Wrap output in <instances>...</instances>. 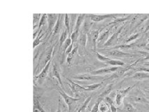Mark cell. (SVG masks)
Wrapping results in <instances>:
<instances>
[{"label":"cell","mask_w":149,"mask_h":112,"mask_svg":"<svg viewBox=\"0 0 149 112\" xmlns=\"http://www.w3.org/2000/svg\"><path fill=\"white\" fill-rule=\"evenodd\" d=\"M102 100H103V99L99 97V99L97 100L96 103H95L94 106H93V109H91V112H99V107H100V104L102 102Z\"/></svg>","instance_id":"cell-38"},{"label":"cell","mask_w":149,"mask_h":112,"mask_svg":"<svg viewBox=\"0 0 149 112\" xmlns=\"http://www.w3.org/2000/svg\"><path fill=\"white\" fill-rule=\"evenodd\" d=\"M86 16V14L78 15V17L77 18V21H76V24H75V27H74V30L73 31H78V32H79V30H80V27L81 26V25H82L83 22L85 21Z\"/></svg>","instance_id":"cell-15"},{"label":"cell","mask_w":149,"mask_h":112,"mask_svg":"<svg viewBox=\"0 0 149 112\" xmlns=\"http://www.w3.org/2000/svg\"><path fill=\"white\" fill-rule=\"evenodd\" d=\"M136 86V84L134 85L129 86L127 88L123 89V90H118L116 92V97H115V103L118 106H120L121 104L123 103V101L124 98L125 97V96L127 95V94L133 88H134Z\"/></svg>","instance_id":"cell-2"},{"label":"cell","mask_w":149,"mask_h":112,"mask_svg":"<svg viewBox=\"0 0 149 112\" xmlns=\"http://www.w3.org/2000/svg\"><path fill=\"white\" fill-rule=\"evenodd\" d=\"M106 63L111 65L112 67H123L125 65V63L123 62L120 61V60H118L111 59L110 60H109V61H107Z\"/></svg>","instance_id":"cell-26"},{"label":"cell","mask_w":149,"mask_h":112,"mask_svg":"<svg viewBox=\"0 0 149 112\" xmlns=\"http://www.w3.org/2000/svg\"><path fill=\"white\" fill-rule=\"evenodd\" d=\"M74 79H77L79 81H96L98 79H103V77H100V76H95L93 74H81L79 76H77V77H74Z\"/></svg>","instance_id":"cell-12"},{"label":"cell","mask_w":149,"mask_h":112,"mask_svg":"<svg viewBox=\"0 0 149 112\" xmlns=\"http://www.w3.org/2000/svg\"><path fill=\"white\" fill-rule=\"evenodd\" d=\"M71 34H69V37L67 39V40L65 41V42L63 44V48H64V53L66 52V51H67V49H68L69 46H70L72 44V39H71Z\"/></svg>","instance_id":"cell-34"},{"label":"cell","mask_w":149,"mask_h":112,"mask_svg":"<svg viewBox=\"0 0 149 112\" xmlns=\"http://www.w3.org/2000/svg\"><path fill=\"white\" fill-rule=\"evenodd\" d=\"M102 85V83H100L91 84V85L88 86V87H86V89H87V91H93V90H95L98 89L99 88L101 87Z\"/></svg>","instance_id":"cell-36"},{"label":"cell","mask_w":149,"mask_h":112,"mask_svg":"<svg viewBox=\"0 0 149 112\" xmlns=\"http://www.w3.org/2000/svg\"><path fill=\"white\" fill-rule=\"evenodd\" d=\"M148 41H149V38H148Z\"/></svg>","instance_id":"cell-46"},{"label":"cell","mask_w":149,"mask_h":112,"mask_svg":"<svg viewBox=\"0 0 149 112\" xmlns=\"http://www.w3.org/2000/svg\"><path fill=\"white\" fill-rule=\"evenodd\" d=\"M139 37V33H136V34H132V35H131L130 37L127 39V40H126V43L131 42V41H134V40H135V39H137Z\"/></svg>","instance_id":"cell-40"},{"label":"cell","mask_w":149,"mask_h":112,"mask_svg":"<svg viewBox=\"0 0 149 112\" xmlns=\"http://www.w3.org/2000/svg\"><path fill=\"white\" fill-rule=\"evenodd\" d=\"M48 16V32H53L58 19V14H47Z\"/></svg>","instance_id":"cell-9"},{"label":"cell","mask_w":149,"mask_h":112,"mask_svg":"<svg viewBox=\"0 0 149 112\" xmlns=\"http://www.w3.org/2000/svg\"><path fill=\"white\" fill-rule=\"evenodd\" d=\"M123 27H124V25H122L118 30H117L116 32H115L113 34V35H111L110 37H109L108 41H107V42L103 45V46H104V47H109V46H115V45H116L118 42V36L121 32V31H122L123 29Z\"/></svg>","instance_id":"cell-3"},{"label":"cell","mask_w":149,"mask_h":112,"mask_svg":"<svg viewBox=\"0 0 149 112\" xmlns=\"http://www.w3.org/2000/svg\"><path fill=\"white\" fill-rule=\"evenodd\" d=\"M148 31H149V21H148V24H147V25H146V29H145V30H144V32L146 33V32H148Z\"/></svg>","instance_id":"cell-44"},{"label":"cell","mask_w":149,"mask_h":112,"mask_svg":"<svg viewBox=\"0 0 149 112\" xmlns=\"http://www.w3.org/2000/svg\"><path fill=\"white\" fill-rule=\"evenodd\" d=\"M43 36H44V34L42 33V30H41L39 31V33L37 34V36H36L34 42H33V48H34V49H35L36 46H39V44H40L41 40H42Z\"/></svg>","instance_id":"cell-25"},{"label":"cell","mask_w":149,"mask_h":112,"mask_svg":"<svg viewBox=\"0 0 149 112\" xmlns=\"http://www.w3.org/2000/svg\"><path fill=\"white\" fill-rule=\"evenodd\" d=\"M120 67H106V68L100 69V70H96V71H93L91 72V74L97 76L102 74H109V73H113V72H117L118 70L120 69Z\"/></svg>","instance_id":"cell-7"},{"label":"cell","mask_w":149,"mask_h":112,"mask_svg":"<svg viewBox=\"0 0 149 112\" xmlns=\"http://www.w3.org/2000/svg\"><path fill=\"white\" fill-rule=\"evenodd\" d=\"M109 56L116 57V58H125V57H131L133 55L131 53L124 52V51H120L118 49H113V51H111L107 53Z\"/></svg>","instance_id":"cell-13"},{"label":"cell","mask_w":149,"mask_h":112,"mask_svg":"<svg viewBox=\"0 0 149 112\" xmlns=\"http://www.w3.org/2000/svg\"><path fill=\"white\" fill-rule=\"evenodd\" d=\"M79 35H80V34H79V32H78V31H73L70 36L72 41V44H74V43L77 42L78 39H79Z\"/></svg>","instance_id":"cell-35"},{"label":"cell","mask_w":149,"mask_h":112,"mask_svg":"<svg viewBox=\"0 0 149 112\" xmlns=\"http://www.w3.org/2000/svg\"><path fill=\"white\" fill-rule=\"evenodd\" d=\"M99 36H100V30H93L92 32L88 33V39H89V43L93 46V49L96 51L97 45V40Z\"/></svg>","instance_id":"cell-4"},{"label":"cell","mask_w":149,"mask_h":112,"mask_svg":"<svg viewBox=\"0 0 149 112\" xmlns=\"http://www.w3.org/2000/svg\"><path fill=\"white\" fill-rule=\"evenodd\" d=\"M131 16H132V15H128L127 17H117L116 18L113 19V21L111 22L109 25H116V24L120 23V22H124L127 21V20H129V19L131 18Z\"/></svg>","instance_id":"cell-20"},{"label":"cell","mask_w":149,"mask_h":112,"mask_svg":"<svg viewBox=\"0 0 149 112\" xmlns=\"http://www.w3.org/2000/svg\"><path fill=\"white\" fill-rule=\"evenodd\" d=\"M134 71H135L136 72H146V73H149V67H138V68L134 69Z\"/></svg>","instance_id":"cell-39"},{"label":"cell","mask_w":149,"mask_h":112,"mask_svg":"<svg viewBox=\"0 0 149 112\" xmlns=\"http://www.w3.org/2000/svg\"><path fill=\"white\" fill-rule=\"evenodd\" d=\"M66 79H67V81L69 83V86H70L72 92L74 95H77V94H80L81 92H83V91H87L86 88H84L83 87V86L79 85V84L76 83L75 82H74L69 78H66Z\"/></svg>","instance_id":"cell-5"},{"label":"cell","mask_w":149,"mask_h":112,"mask_svg":"<svg viewBox=\"0 0 149 112\" xmlns=\"http://www.w3.org/2000/svg\"><path fill=\"white\" fill-rule=\"evenodd\" d=\"M33 112H46L44 108L41 106L40 102L36 97L34 98V108H33Z\"/></svg>","instance_id":"cell-17"},{"label":"cell","mask_w":149,"mask_h":112,"mask_svg":"<svg viewBox=\"0 0 149 112\" xmlns=\"http://www.w3.org/2000/svg\"><path fill=\"white\" fill-rule=\"evenodd\" d=\"M78 49H79V48H78V46H77V45H76V46L74 47V49H73L72 52H71L68 55V56H67V64H68V65H71V63H72V61L73 60V58H74V56H75V54L77 53V51H78Z\"/></svg>","instance_id":"cell-24"},{"label":"cell","mask_w":149,"mask_h":112,"mask_svg":"<svg viewBox=\"0 0 149 112\" xmlns=\"http://www.w3.org/2000/svg\"><path fill=\"white\" fill-rule=\"evenodd\" d=\"M73 44H72V45H71L70 46H69L68 49H67V51H66L65 54L67 55V56H68V55L69 54V53H70L71 52H72V50H73V49H74V48H73Z\"/></svg>","instance_id":"cell-43"},{"label":"cell","mask_w":149,"mask_h":112,"mask_svg":"<svg viewBox=\"0 0 149 112\" xmlns=\"http://www.w3.org/2000/svg\"><path fill=\"white\" fill-rule=\"evenodd\" d=\"M70 15L69 14H65V18H64V23L66 27L67 31H68L69 34H71L70 33V21H71V17Z\"/></svg>","instance_id":"cell-28"},{"label":"cell","mask_w":149,"mask_h":112,"mask_svg":"<svg viewBox=\"0 0 149 112\" xmlns=\"http://www.w3.org/2000/svg\"><path fill=\"white\" fill-rule=\"evenodd\" d=\"M132 78L134 79H136V80H142V79H149V74L146 73V72H136V73L132 77Z\"/></svg>","instance_id":"cell-18"},{"label":"cell","mask_w":149,"mask_h":112,"mask_svg":"<svg viewBox=\"0 0 149 112\" xmlns=\"http://www.w3.org/2000/svg\"><path fill=\"white\" fill-rule=\"evenodd\" d=\"M58 93L64 99V101L66 103V104L68 106V112H73L76 108V103L77 101H79V98H75L71 97L67 95L64 91V90H58Z\"/></svg>","instance_id":"cell-1"},{"label":"cell","mask_w":149,"mask_h":112,"mask_svg":"<svg viewBox=\"0 0 149 112\" xmlns=\"http://www.w3.org/2000/svg\"><path fill=\"white\" fill-rule=\"evenodd\" d=\"M62 15L63 14H58V19L57 20L56 24H55V26L54 27L53 30V35L55 36V34H57L60 32V30H61L62 25Z\"/></svg>","instance_id":"cell-16"},{"label":"cell","mask_w":149,"mask_h":112,"mask_svg":"<svg viewBox=\"0 0 149 112\" xmlns=\"http://www.w3.org/2000/svg\"><path fill=\"white\" fill-rule=\"evenodd\" d=\"M112 87H113V85H112V84L109 85L108 87H107V88H106L105 90L104 91V92L102 93L101 95H100V97H100V98H102V99H103V98L104 97H106V96L108 95L111 93V91Z\"/></svg>","instance_id":"cell-37"},{"label":"cell","mask_w":149,"mask_h":112,"mask_svg":"<svg viewBox=\"0 0 149 112\" xmlns=\"http://www.w3.org/2000/svg\"><path fill=\"white\" fill-rule=\"evenodd\" d=\"M53 62V59L50 60L48 63L46 64V65H45L44 69H43L42 70H41V73L39 74L38 76H36L35 78L37 79L38 80H39V81H40L41 80H44L45 79H46V76H47L48 73V70H49V68H50V65H51V63Z\"/></svg>","instance_id":"cell-14"},{"label":"cell","mask_w":149,"mask_h":112,"mask_svg":"<svg viewBox=\"0 0 149 112\" xmlns=\"http://www.w3.org/2000/svg\"><path fill=\"white\" fill-rule=\"evenodd\" d=\"M69 34L67 29H65V30L62 32L61 36H60V41H59V44H60V45H59V50L60 49L62 46H63L64 43L65 42V41L67 40V39L69 37Z\"/></svg>","instance_id":"cell-21"},{"label":"cell","mask_w":149,"mask_h":112,"mask_svg":"<svg viewBox=\"0 0 149 112\" xmlns=\"http://www.w3.org/2000/svg\"><path fill=\"white\" fill-rule=\"evenodd\" d=\"M131 98L136 102L148 103V100H147L146 98L145 97L144 94L139 89H137V90L134 93V95L132 96Z\"/></svg>","instance_id":"cell-10"},{"label":"cell","mask_w":149,"mask_h":112,"mask_svg":"<svg viewBox=\"0 0 149 112\" xmlns=\"http://www.w3.org/2000/svg\"><path fill=\"white\" fill-rule=\"evenodd\" d=\"M95 53H96L97 58V59L100 60V61L104 62V63H107V61H109V60H111L110 58H108V57L103 56V55H102L101 53L97 52V51Z\"/></svg>","instance_id":"cell-33"},{"label":"cell","mask_w":149,"mask_h":112,"mask_svg":"<svg viewBox=\"0 0 149 112\" xmlns=\"http://www.w3.org/2000/svg\"><path fill=\"white\" fill-rule=\"evenodd\" d=\"M41 14H34L33 15V23H34V30L36 26H39V22L41 18Z\"/></svg>","instance_id":"cell-31"},{"label":"cell","mask_w":149,"mask_h":112,"mask_svg":"<svg viewBox=\"0 0 149 112\" xmlns=\"http://www.w3.org/2000/svg\"><path fill=\"white\" fill-rule=\"evenodd\" d=\"M146 65H149V62H148V63H146Z\"/></svg>","instance_id":"cell-45"},{"label":"cell","mask_w":149,"mask_h":112,"mask_svg":"<svg viewBox=\"0 0 149 112\" xmlns=\"http://www.w3.org/2000/svg\"><path fill=\"white\" fill-rule=\"evenodd\" d=\"M54 50V46H52L47 50L46 53V58H45V65L47 64L50 60L53 59V53Z\"/></svg>","instance_id":"cell-23"},{"label":"cell","mask_w":149,"mask_h":112,"mask_svg":"<svg viewBox=\"0 0 149 112\" xmlns=\"http://www.w3.org/2000/svg\"><path fill=\"white\" fill-rule=\"evenodd\" d=\"M118 14H105V15H95V14H91L89 15L90 18L93 22H101L102 20H105L107 18H113V19L116 18L118 16Z\"/></svg>","instance_id":"cell-6"},{"label":"cell","mask_w":149,"mask_h":112,"mask_svg":"<svg viewBox=\"0 0 149 112\" xmlns=\"http://www.w3.org/2000/svg\"><path fill=\"white\" fill-rule=\"evenodd\" d=\"M52 75H53V77H55V78H56L57 79H58L59 83H60V86H61V87H62V90L65 89L63 84H62L61 76H60V68H59V66H58V64L55 63V62H53V69H52Z\"/></svg>","instance_id":"cell-8"},{"label":"cell","mask_w":149,"mask_h":112,"mask_svg":"<svg viewBox=\"0 0 149 112\" xmlns=\"http://www.w3.org/2000/svg\"><path fill=\"white\" fill-rule=\"evenodd\" d=\"M135 46H136V45L134 44L119 45V46H116L115 47L113 48V49H118V50H120V51L125 52V51H128V50L132 49V48L134 47Z\"/></svg>","instance_id":"cell-22"},{"label":"cell","mask_w":149,"mask_h":112,"mask_svg":"<svg viewBox=\"0 0 149 112\" xmlns=\"http://www.w3.org/2000/svg\"><path fill=\"white\" fill-rule=\"evenodd\" d=\"M110 110V106L107 102H102L100 104L99 111L100 112H108Z\"/></svg>","instance_id":"cell-27"},{"label":"cell","mask_w":149,"mask_h":112,"mask_svg":"<svg viewBox=\"0 0 149 112\" xmlns=\"http://www.w3.org/2000/svg\"><path fill=\"white\" fill-rule=\"evenodd\" d=\"M110 106V109L111 112H117V108L116 107L115 105H114V103H111V104H109Z\"/></svg>","instance_id":"cell-42"},{"label":"cell","mask_w":149,"mask_h":112,"mask_svg":"<svg viewBox=\"0 0 149 112\" xmlns=\"http://www.w3.org/2000/svg\"><path fill=\"white\" fill-rule=\"evenodd\" d=\"M124 110L127 112H136V109L133 106V105L129 102L125 103Z\"/></svg>","instance_id":"cell-32"},{"label":"cell","mask_w":149,"mask_h":112,"mask_svg":"<svg viewBox=\"0 0 149 112\" xmlns=\"http://www.w3.org/2000/svg\"><path fill=\"white\" fill-rule=\"evenodd\" d=\"M91 99H92V96H90V97H88L86 98V100L84 101V104H82V106H81L80 109H79V111H78V112H84L85 110L86 109V108L88 107V104H89V103L91 102Z\"/></svg>","instance_id":"cell-29"},{"label":"cell","mask_w":149,"mask_h":112,"mask_svg":"<svg viewBox=\"0 0 149 112\" xmlns=\"http://www.w3.org/2000/svg\"><path fill=\"white\" fill-rule=\"evenodd\" d=\"M62 104L61 103V100H60V99L59 98L58 99V109H57V111L56 112H63L62 111Z\"/></svg>","instance_id":"cell-41"},{"label":"cell","mask_w":149,"mask_h":112,"mask_svg":"<svg viewBox=\"0 0 149 112\" xmlns=\"http://www.w3.org/2000/svg\"><path fill=\"white\" fill-rule=\"evenodd\" d=\"M46 22H48V16L47 14L44 13V14H42V16H41L40 22H39V26H38V30H40L41 27L42 26H44V25H46Z\"/></svg>","instance_id":"cell-30"},{"label":"cell","mask_w":149,"mask_h":112,"mask_svg":"<svg viewBox=\"0 0 149 112\" xmlns=\"http://www.w3.org/2000/svg\"><path fill=\"white\" fill-rule=\"evenodd\" d=\"M111 28L107 29V30L104 31L103 32H102L101 34H100V36H99L98 40H97V45L98 46H100V45L104 44L108 39H109V37L110 35V32Z\"/></svg>","instance_id":"cell-11"},{"label":"cell","mask_w":149,"mask_h":112,"mask_svg":"<svg viewBox=\"0 0 149 112\" xmlns=\"http://www.w3.org/2000/svg\"><path fill=\"white\" fill-rule=\"evenodd\" d=\"M87 41H88V34L86 33V32H84V31H83L82 33L80 34V35H79L78 41H79V43L81 45V46H83L85 48L86 46Z\"/></svg>","instance_id":"cell-19"}]
</instances>
